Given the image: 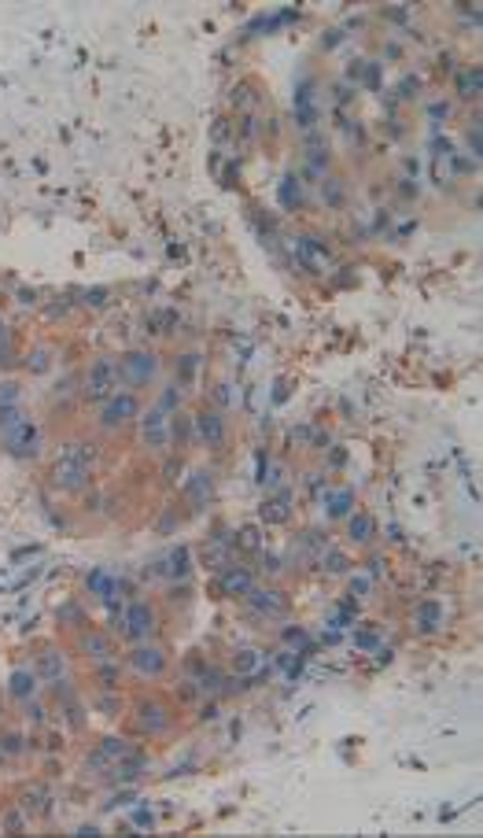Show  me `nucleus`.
Wrapping results in <instances>:
<instances>
[{"label":"nucleus","instance_id":"obj_1","mask_svg":"<svg viewBox=\"0 0 483 838\" xmlns=\"http://www.w3.org/2000/svg\"><path fill=\"white\" fill-rule=\"evenodd\" d=\"M0 440H4V447L19 458L37 454V425L26 414H19L15 407L0 410Z\"/></svg>","mask_w":483,"mask_h":838},{"label":"nucleus","instance_id":"obj_2","mask_svg":"<svg viewBox=\"0 0 483 838\" xmlns=\"http://www.w3.org/2000/svg\"><path fill=\"white\" fill-rule=\"evenodd\" d=\"M89 466H93V447H89V443H70V447H63L60 461H55V487L78 491L85 480H89Z\"/></svg>","mask_w":483,"mask_h":838},{"label":"nucleus","instance_id":"obj_3","mask_svg":"<svg viewBox=\"0 0 483 838\" xmlns=\"http://www.w3.org/2000/svg\"><path fill=\"white\" fill-rule=\"evenodd\" d=\"M114 381H119V366H114V358H100V362H93L89 377H85V399L93 402H104L114 395Z\"/></svg>","mask_w":483,"mask_h":838},{"label":"nucleus","instance_id":"obj_4","mask_svg":"<svg viewBox=\"0 0 483 838\" xmlns=\"http://www.w3.org/2000/svg\"><path fill=\"white\" fill-rule=\"evenodd\" d=\"M137 414H140V399L133 392H114L111 399H104L100 425H104V428H122L126 421H133Z\"/></svg>","mask_w":483,"mask_h":838},{"label":"nucleus","instance_id":"obj_5","mask_svg":"<svg viewBox=\"0 0 483 838\" xmlns=\"http://www.w3.org/2000/svg\"><path fill=\"white\" fill-rule=\"evenodd\" d=\"M122 628H126L129 639L144 643V639H148V635L155 631V613H152V605H148V602H129V605H126V617H122Z\"/></svg>","mask_w":483,"mask_h":838},{"label":"nucleus","instance_id":"obj_6","mask_svg":"<svg viewBox=\"0 0 483 838\" xmlns=\"http://www.w3.org/2000/svg\"><path fill=\"white\" fill-rule=\"evenodd\" d=\"M119 369H122V377H126L129 384H148L155 373H159V358L148 355V351H129L122 362H119Z\"/></svg>","mask_w":483,"mask_h":838},{"label":"nucleus","instance_id":"obj_7","mask_svg":"<svg viewBox=\"0 0 483 838\" xmlns=\"http://www.w3.org/2000/svg\"><path fill=\"white\" fill-rule=\"evenodd\" d=\"M166 410L163 407H152L148 414H144V443L152 447V451H166V443H170V425H166Z\"/></svg>","mask_w":483,"mask_h":838},{"label":"nucleus","instance_id":"obj_8","mask_svg":"<svg viewBox=\"0 0 483 838\" xmlns=\"http://www.w3.org/2000/svg\"><path fill=\"white\" fill-rule=\"evenodd\" d=\"M129 664H133L140 676H159L166 669V657H163V650H155V646H137Z\"/></svg>","mask_w":483,"mask_h":838},{"label":"nucleus","instance_id":"obj_9","mask_svg":"<svg viewBox=\"0 0 483 838\" xmlns=\"http://www.w3.org/2000/svg\"><path fill=\"white\" fill-rule=\"evenodd\" d=\"M196 432H199L207 443H222V440H225V421H222L218 414H199V417H196Z\"/></svg>","mask_w":483,"mask_h":838},{"label":"nucleus","instance_id":"obj_10","mask_svg":"<svg viewBox=\"0 0 483 838\" xmlns=\"http://www.w3.org/2000/svg\"><path fill=\"white\" fill-rule=\"evenodd\" d=\"M8 687H11V695H15V698H34L37 676L30 669H15V672H11V680H8Z\"/></svg>","mask_w":483,"mask_h":838},{"label":"nucleus","instance_id":"obj_11","mask_svg":"<svg viewBox=\"0 0 483 838\" xmlns=\"http://www.w3.org/2000/svg\"><path fill=\"white\" fill-rule=\"evenodd\" d=\"M222 587L229 591V595H244V591H251V572H247V569H229L222 576Z\"/></svg>","mask_w":483,"mask_h":838},{"label":"nucleus","instance_id":"obj_12","mask_svg":"<svg viewBox=\"0 0 483 838\" xmlns=\"http://www.w3.org/2000/svg\"><path fill=\"white\" fill-rule=\"evenodd\" d=\"M251 602L262 613H284V598L277 591H251Z\"/></svg>","mask_w":483,"mask_h":838},{"label":"nucleus","instance_id":"obj_13","mask_svg":"<svg viewBox=\"0 0 483 838\" xmlns=\"http://www.w3.org/2000/svg\"><path fill=\"white\" fill-rule=\"evenodd\" d=\"M37 672L45 676L48 683H55L63 676V657L60 654H41V661H37Z\"/></svg>","mask_w":483,"mask_h":838},{"label":"nucleus","instance_id":"obj_14","mask_svg":"<svg viewBox=\"0 0 483 838\" xmlns=\"http://www.w3.org/2000/svg\"><path fill=\"white\" fill-rule=\"evenodd\" d=\"M288 502H291V495L281 491L277 499H270L266 506H262V517H266V521H284V517H288Z\"/></svg>","mask_w":483,"mask_h":838},{"label":"nucleus","instance_id":"obj_15","mask_svg":"<svg viewBox=\"0 0 483 838\" xmlns=\"http://www.w3.org/2000/svg\"><path fill=\"white\" fill-rule=\"evenodd\" d=\"M140 724L148 731H163L166 728V709H163V705H144V709H140Z\"/></svg>","mask_w":483,"mask_h":838},{"label":"nucleus","instance_id":"obj_16","mask_svg":"<svg viewBox=\"0 0 483 838\" xmlns=\"http://www.w3.org/2000/svg\"><path fill=\"white\" fill-rule=\"evenodd\" d=\"M350 506H355V495H350V491H336V495H329V513L332 517L350 513Z\"/></svg>","mask_w":483,"mask_h":838},{"label":"nucleus","instance_id":"obj_17","mask_svg":"<svg viewBox=\"0 0 483 838\" xmlns=\"http://www.w3.org/2000/svg\"><path fill=\"white\" fill-rule=\"evenodd\" d=\"M350 536H355L358 543H369V539H373V521H369L365 513L350 517Z\"/></svg>","mask_w":483,"mask_h":838},{"label":"nucleus","instance_id":"obj_18","mask_svg":"<svg viewBox=\"0 0 483 838\" xmlns=\"http://www.w3.org/2000/svg\"><path fill=\"white\" fill-rule=\"evenodd\" d=\"M439 617H443V605H439V602H428V605H421V628H424V631H435Z\"/></svg>","mask_w":483,"mask_h":838},{"label":"nucleus","instance_id":"obj_19","mask_svg":"<svg viewBox=\"0 0 483 838\" xmlns=\"http://www.w3.org/2000/svg\"><path fill=\"white\" fill-rule=\"evenodd\" d=\"M114 757H126V742H114V739H107L104 742V749L93 757V764H107V761H114Z\"/></svg>","mask_w":483,"mask_h":838},{"label":"nucleus","instance_id":"obj_20","mask_svg":"<svg viewBox=\"0 0 483 838\" xmlns=\"http://www.w3.org/2000/svg\"><path fill=\"white\" fill-rule=\"evenodd\" d=\"M85 650H89V654H96L100 661L111 657V643L104 639V635H85Z\"/></svg>","mask_w":483,"mask_h":838},{"label":"nucleus","instance_id":"obj_21","mask_svg":"<svg viewBox=\"0 0 483 838\" xmlns=\"http://www.w3.org/2000/svg\"><path fill=\"white\" fill-rule=\"evenodd\" d=\"M170 576H188V551L185 546H178V551L170 554V569H166Z\"/></svg>","mask_w":483,"mask_h":838},{"label":"nucleus","instance_id":"obj_22","mask_svg":"<svg viewBox=\"0 0 483 838\" xmlns=\"http://www.w3.org/2000/svg\"><path fill=\"white\" fill-rule=\"evenodd\" d=\"M89 587L96 591V595H100V598H111V595H114V584L107 580V576H104V572H93V576H89Z\"/></svg>","mask_w":483,"mask_h":838},{"label":"nucleus","instance_id":"obj_23","mask_svg":"<svg viewBox=\"0 0 483 838\" xmlns=\"http://www.w3.org/2000/svg\"><path fill=\"white\" fill-rule=\"evenodd\" d=\"M19 402V388L15 384H0V410H11Z\"/></svg>","mask_w":483,"mask_h":838},{"label":"nucleus","instance_id":"obj_24","mask_svg":"<svg viewBox=\"0 0 483 838\" xmlns=\"http://www.w3.org/2000/svg\"><path fill=\"white\" fill-rule=\"evenodd\" d=\"M178 402H181V392H178V388H166V392L159 395V402H155V407H163V410L170 414L173 407H178Z\"/></svg>","mask_w":483,"mask_h":838},{"label":"nucleus","instance_id":"obj_25","mask_svg":"<svg viewBox=\"0 0 483 838\" xmlns=\"http://www.w3.org/2000/svg\"><path fill=\"white\" fill-rule=\"evenodd\" d=\"M255 664H258V657L251 654V650H244V654L237 657V669H240V672H251V669H255Z\"/></svg>","mask_w":483,"mask_h":838},{"label":"nucleus","instance_id":"obj_26","mask_svg":"<svg viewBox=\"0 0 483 838\" xmlns=\"http://www.w3.org/2000/svg\"><path fill=\"white\" fill-rule=\"evenodd\" d=\"M192 495H196V502H199L203 495H211V480H207V476H196V484H192Z\"/></svg>","mask_w":483,"mask_h":838},{"label":"nucleus","instance_id":"obj_27","mask_svg":"<svg viewBox=\"0 0 483 838\" xmlns=\"http://www.w3.org/2000/svg\"><path fill=\"white\" fill-rule=\"evenodd\" d=\"M107 292H104V288H96V292H89V296H85V299H93V307H104V303H100V299H104Z\"/></svg>","mask_w":483,"mask_h":838},{"label":"nucleus","instance_id":"obj_28","mask_svg":"<svg viewBox=\"0 0 483 838\" xmlns=\"http://www.w3.org/2000/svg\"><path fill=\"white\" fill-rule=\"evenodd\" d=\"M0 340H4V325H0Z\"/></svg>","mask_w":483,"mask_h":838}]
</instances>
